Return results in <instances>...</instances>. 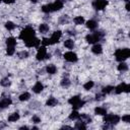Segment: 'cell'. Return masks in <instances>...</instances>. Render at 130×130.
Here are the masks:
<instances>
[{"label":"cell","mask_w":130,"mask_h":130,"mask_svg":"<svg viewBox=\"0 0 130 130\" xmlns=\"http://www.w3.org/2000/svg\"><path fill=\"white\" fill-rule=\"evenodd\" d=\"M61 37H62V32H61V30H56V31H54V32L52 34L51 38H50L51 45L56 44V43H59V40L61 39Z\"/></svg>","instance_id":"obj_11"},{"label":"cell","mask_w":130,"mask_h":130,"mask_svg":"<svg viewBox=\"0 0 130 130\" xmlns=\"http://www.w3.org/2000/svg\"><path fill=\"white\" fill-rule=\"evenodd\" d=\"M14 52H15L14 47H7V49H6V54H7L8 56H12V55L14 54Z\"/></svg>","instance_id":"obj_39"},{"label":"cell","mask_w":130,"mask_h":130,"mask_svg":"<svg viewBox=\"0 0 130 130\" xmlns=\"http://www.w3.org/2000/svg\"><path fill=\"white\" fill-rule=\"evenodd\" d=\"M126 9H127V10H129V9H130V8H129V4H128V3L126 4Z\"/></svg>","instance_id":"obj_46"},{"label":"cell","mask_w":130,"mask_h":130,"mask_svg":"<svg viewBox=\"0 0 130 130\" xmlns=\"http://www.w3.org/2000/svg\"><path fill=\"white\" fill-rule=\"evenodd\" d=\"M79 120H82V121L85 122V123H90V122H91V118H90L89 116H87L86 114H81V115L79 116Z\"/></svg>","instance_id":"obj_30"},{"label":"cell","mask_w":130,"mask_h":130,"mask_svg":"<svg viewBox=\"0 0 130 130\" xmlns=\"http://www.w3.org/2000/svg\"><path fill=\"white\" fill-rule=\"evenodd\" d=\"M42 11L45 12V13H51V12H54V11H53V7H52V3L43 5V6H42Z\"/></svg>","instance_id":"obj_20"},{"label":"cell","mask_w":130,"mask_h":130,"mask_svg":"<svg viewBox=\"0 0 130 130\" xmlns=\"http://www.w3.org/2000/svg\"><path fill=\"white\" fill-rule=\"evenodd\" d=\"M29 1H31V2H32V3H36V2H37V1H38V0H29Z\"/></svg>","instance_id":"obj_47"},{"label":"cell","mask_w":130,"mask_h":130,"mask_svg":"<svg viewBox=\"0 0 130 130\" xmlns=\"http://www.w3.org/2000/svg\"><path fill=\"white\" fill-rule=\"evenodd\" d=\"M104 122L110 126H114L120 122V117L118 115H114V114H109V115L106 114L104 117Z\"/></svg>","instance_id":"obj_5"},{"label":"cell","mask_w":130,"mask_h":130,"mask_svg":"<svg viewBox=\"0 0 130 130\" xmlns=\"http://www.w3.org/2000/svg\"><path fill=\"white\" fill-rule=\"evenodd\" d=\"M65 128H67V129H71L70 126H62V129H65Z\"/></svg>","instance_id":"obj_45"},{"label":"cell","mask_w":130,"mask_h":130,"mask_svg":"<svg viewBox=\"0 0 130 130\" xmlns=\"http://www.w3.org/2000/svg\"><path fill=\"white\" fill-rule=\"evenodd\" d=\"M68 103L72 106V108H73L74 110H77V109H79V108H82V107L84 106V104H85V102L82 101L79 95H73V96H71V98L68 100Z\"/></svg>","instance_id":"obj_4"},{"label":"cell","mask_w":130,"mask_h":130,"mask_svg":"<svg viewBox=\"0 0 130 130\" xmlns=\"http://www.w3.org/2000/svg\"><path fill=\"white\" fill-rule=\"evenodd\" d=\"M29 98H30V94H29V92H22L20 95H19V101H21V102H24V101H27V100H29Z\"/></svg>","instance_id":"obj_28"},{"label":"cell","mask_w":130,"mask_h":130,"mask_svg":"<svg viewBox=\"0 0 130 130\" xmlns=\"http://www.w3.org/2000/svg\"><path fill=\"white\" fill-rule=\"evenodd\" d=\"M67 1H70V0H67Z\"/></svg>","instance_id":"obj_49"},{"label":"cell","mask_w":130,"mask_h":130,"mask_svg":"<svg viewBox=\"0 0 130 130\" xmlns=\"http://www.w3.org/2000/svg\"><path fill=\"white\" fill-rule=\"evenodd\" d=\"M18 57L20 59H25V58L28 57V52L27 51H21V52L18 53Z\"/></svg>","instance_id":"obj_37"},{"label":"cell","mask_w":130,"mask_h":130,"mask_svg":"<svg viewBox=\"0 0 130 130\" xmlns=\"http://www.w3.org/2000/svg\"><path fill=\"white\" fill-rule=\"evenodd\" d=\"M52 7H53V11L61 10L63 8V2H62V0H56L54 3H52Z\"/></svg>","instance_id":"obj_13"},{"label":"cell","mask_w":130,"mask_h":130,"mask_svg":"<svg viewBox=\"0 0 130 130\" xmlns=\"http://www.w3.org/2000/svg\"><path fill=\"white\" fill-rule=\"evenodd\" d=\"M31 121H32V123L38 124V123H40V122H41V118H40V117H38V116H32Z\"/></svg>","instance_id":"obj_40"},{"label":"cell","mask_w":130,"mask_h":130,"mask_svg":"<svg viewBox=\"0 0 130 130\" xmlns=\"http://www.w3.org/2000/svg\"><path fill=\"white\" fill-rule=\"evenodd\" d=\"M93 85H94L93 81L89 80V81H87L86 83H84V84H83V87H84V89H86V90H89V89H91V88H92V86H93Z\"/></svg>","instance_id":"obj_34"},{"label":"cell","mask_w":130,"mask_h":130,"mask_svg":"<svg viewBox=\"0 0 130 130\" xmlns=\"http://www.w3.org/2000/svg\"><path fill=\"white\" fill-rule=\"evenodd\" d=\"M11 104H12V100H11V98H9V96L3 98V99L0 101V110H4V109L8 108Z\"/></svg>","instance_id":"obj_12"},{"label":"cell","mask_w":130,"mask_h":130,"mask_svg":"<svg viewBox=\"0 0 130 130\" xmlns=\"http://www.w3.org/2000/svg\"><path fill=\"white\" fill-rule=\"evenodd\" d=\"M86 26L87 28H89L90 30H94L96 27H98V22L93 19H90L88 21H86Z\"/></svg>","instance_id":"obj_16"},{"label":"cell","mask_w":130,"mask_h":130,"mask_svg":"<svg viewBox=\"0 0 130 130\" xmlns=\"http://www.w3.org/2000/svg\"><path fill=\"white\" fill-rule=\"evenodd\" d=\"M57 105H58V101H57V99H55L53 96L49 98L46 102V106H48V107H55Z\"/></svg>","instance_id":"obj_17"},{"label":"cell","mask_w":130,"mask_h":130,"mask_svg":"<svg viewBox=\"0 0 130 130\" xmlns=\"http://www.w3.org/2000/svg\"><path fill=\"white\" fill-rule=\"evenodd\" d=\"M105 37V32L103 31H94L90 35H87L85 37V40L88 44H95L99 41H101L103 38Z\"/></svg>","instance_id":"obj_2"},{"label":"cell","mask_w":130,"mask_h":130,"mask_svg":"<svg viewBox=\"0 0 130 130\" xmlns=\"http://www.w3.org/2000/svg\"><path fill=\"white\" fill-rule=\"evenodd\" d=\"M122 120L126 123H130V115H125L122 117Z\"/></svg>","instance_id":"obj_42"},{"label":"cell","mask_w":130,"mask_h":130,"mask_svg":"<svg viewBox=\"0 0 130 130\" xmlns=\"http://www.w3.org/2000/svg\"><path fill=\"white\" fill-rule=\"evenodd\" d=\"M1 1H2V0H0V2H1Z\"/></svg>","instance_id":"obj_50"},{"label":"cell","mask_w":130,"mask_h":130,"mask_svg":"<svg viewBox=\"0 0 130 130\" xmlns=\"http://www.w3.org/2000/svg\"><path fill=\"white\" fill-rule=\"evenodd\" d=\"M19 129L20 130H22V129H28V127L27 126H21V127H19Z\"/></svg>","instance_id":"obj_44"},{"label":"cell","mask_w":130,"mask_h":130,"mask_svg":"<svg viewBox=\"0 0 130 130\" xmlns=\"http://www.w3.org/2000/svg\"><path fill=\"white\" fill-rule=\"evenodd\" d=\"M64 46L67 48V49H73L74 48V42H73V40H66L65 42H64Z\"/></svg>","instance_id":"obj_29"},{"label":"cell","mask_w":130,"mask_h":130,"mask_svg":"<svg viewBox=\"0 0 130 130\" xmlns=\"http://www.w3.org/2000/svg\"><path fill=\"white\" fill-rule=\"evenodd\" d=\"M75 128L76 129H79V130H84V129H86V125H85V122H83L82 120H79L78 122H76V124H75Z\"/></svg>","instance_id":"obj_25"},{"label":"cell","mask_w":130,"mask_h":130,"mask_svg":"<svg viewBox=\"0 0 130 130\" xmlns=\"http://www.w3.org/2000/svg\"><path fill=\"white\" fill-rule=\"evenodd\" d=\"M46 71H47V73H49V74H55L56 71H57V68H56V66H55L54 64H49V65H47V67H46Z\"/></svg>","instance_id":"obj_18"},{"label":"cell","mask_w":130,"mask_h":130,"mask_svg":"<svg viewBox=\"0 0 130 130\" xmlns=\"http://www.w3.org/2000/svg\"><path fill=\"white\" fill-rule=\"evenodd\" d=\"M41 43H42V45L43 46H50L51 45V41H50V39L49 38H44L42 41H41Z\"/></svg>","instance_id":"obj_38"},{"label":"cell","mask_w":130,"mask_h":130,"mask_svg":"<svg viewBox=\"0 0 130 130\" xmlns=\"http://www.w3.org/2000/svg\"><path fill=\"white\" fill-rule=\"evenodd\" d=\"M73 21L75 24H82L84 22V18H83V16H76V17H74Z\"/></svg>","instance_id":"obj_32"},{"label":"cell","mask_w":130,"mask_h":130,"mask_svg":"<svg viewBox=\"0 0 130 130\" xmlns=\"http://www.w3.org/2000/svg\"><path fill=\"white\" fill-rule=\"evenodd\" d=\"M3 2H5L6 4H11V3H14L15 0H2Z\"/></svg>","instance_id":"obj_43"},{"label":"cell","mask_w":130,"mask_h":130,"mask_svg":"<svg viewBox=\"0 0 130 130\" xmlns=\"http://www.w3.org/2000/svg\"><path fill=\"white\" fill-rule=\"evenodd\" d=\"M130 56V50L128 48H123V49H117L115 51V58L119 62L125 61L127 58Z\"/></svg>","instance_id":"obj_1"},{"label":"cell","mask_w":130,"mask_h":130,"mask_svg":"<svg viewBox=\"0 0 130 130\" xmlns=\"http://www.w3.org/2000/svg\"><path fill=\"white\" fill-rule=\"evenodd\" d=\"M64 59H65L67 62H71V63H74V62H76V61L78 60L77 55H76L74 52H72V51L66 52V53L64 54Z\"/></svg>","instance_id":"obj_9"},{"label":"cell","mask_w":130,"mask_h":130,"mask_svg":"<svg viewBox=\"0 0 130 130\" xmlns=\"http://www.w3.org/2000/svg\"><path fill=\"white\" fill-rule=\"evenodd\" d=\"M91 52H92L93 54H95V55H100V54L103 53V48H102L101 45L95 44V45L92 46V48H91Z\"/></svg>","instance_id":"obj_15"},{"label":"cell","mask_w":130,"mask_h":130,"mask_svg":"<svg viewBox=\"0 0 130 130\" xmlns=\"http://www.w3.org/2000/svg\"><path fill=\"white\" fill-rule=\"evenodd\" d=\"M19 114L17 113V112H15V113H12V114H10L9 116H8V121L9 122H16L18 119H19Z\"/></svg>","instance_id":"obj_21"},{"label":"cell","mask_w":130,"mask_h":130,"mask_svg":"<svg viewBox=\"0 0 130 130\" xmlns=\"http://www.w3.org/2000/svg\"><path fill=\"white\" fill-rule=\"evenodd\" d=\"M43 89H44V85H43L40 81L36 82V84L32 86V91H34L35 93H40Z\"/></svg>","instance_id":"obj_14"},{"label":"cell","mask_w":130,"mask_h":130,"mask_svg":"<svg viewBox=\"0 0 130 130\" xmlns=\"http://www.w3.org/2000/svg\"><path fill=\"white\" fill-rule=\"evenodd\" d=\"M79 116H80V114L77 112V110H73L70 113V115H69V119L70 120H78L79 119Z\"/></svg>","instance_id":"obj_23"},{"label":"cell","mask_w":130,"mask_h":130,"mask_svg":"<svg viewBox=\"0 0 130 130\" xmlns=\"http://www.w3.org/2000/svg\"><path fill=\"white\" fill-rule=\"evenodd\" d=\"M10 80H9V78L8 77H5V78H3V79H1V81H0V84L2 85V86H4V87H7V86H9L10 85Z\"/></svg>","instance_id":"obj_31"},{"label":"cell","mask_w":130,"mask_h":130,"mask_svg":"<svg viewBox=\"0 0 130 130\" xmlns=\"http://www.w3.org/2000/svg\"><path fill=\"white\" fill-rule=\"evenodd\" d=\"M70 80L67 78V77H65V78H63L62 80H61V85L63 86V87H68L69 85H70Z\"/></svg>","instance_id":"obj_35"},{"label":"cell","mask_w":130,"mask_h":130,"mask_svg":"<svg viewBox=\"0 0 130 130\" xmlns=\"http://www.w3.org/2000/svg\"><path fill=\"white\" fill-rule=\"evenodd\" d=\"M113 90H114V86H112V85H107V86L103 87L102 92H103L104 94H108V93H111Z\"/></svg>","instance_id":"obj_27"},{"label":"cell","mask_w":130,"mask_h":130,"mask_svg":"<svg viewBox=\"0 0 130 130\" xmlns=\"http://www.w3.org/2000/svg\"><path fill=\"white\" fill-rule=\"evenodd\" d=\"M69 21V17L67 15H62L60 18H59V22L61 24H64V23H67Z\"/></svg>","instance_id":"obj_36"},{"label":"cell","mask_w":130,"mask_h":130,"mask_svg":"<svg viewBox=\"0 0 130 130\" xmlns=\"http://www.w3.org/2000/svg\"><path fill=\"white\" fill-rule=\"evenodd\" d=\"M114 89H115V93H117V94H120L122 92H129L130 85L125 82H122L119 85H117L116 87H114Z\"/></svg>","instance_id":"obj_6"},{"label":"cell","mask_w":130,"mask_h":130,"mask_svg":"<svg viewBox=\"0 0 130 130\" xmlns=\"http://www.w3.org/2000/svg\"><path fill=\"white\" fill-rule=\"evenodd\" d=\"M118 70L119 71H122V72H124V71H127L128 70V65L123 61V62H120V64L118 65Z\"/></svg>","instance_id":"obj_26"},{"label":"cell","mask_w":130,"mask_h":130,"mask_svg":"<svg viewBox=\"0 0 130 130\" xmlns=\"http://www.w3.org/2000/svg\"><path fill=\"white\" fill-rule=\"evenodd\" d=\"M94 114L95 115H100V116H105L107 114V110L103 107H96L94 109Z\"/></svg>","instance_id":"obj_19"},{"label":"cell","mask_w":130,"mask_h":130,"mask_svg":"<svg viewBox=\"0 0 130 130\" xmlns=\"http://www.w3.org/2000/svg\"><path fill=\"white\" fill-rule=\"evenodd\" d=\"M104 96H105V94L102 92V93H98L96 95H95V100L96 101H102V100H104Z\"/></svg>","instance_id":"obj_41"},{"label":"cell","mask_w":130,"mask_h":130,"mask_svg":"<svg viewBox=\"0 0 130 130\" xmlns=\"http://www.w3.org/2000/svg\"><path fill=\"white\" fill-rule=\"evenodd\" d=\"M24 44H25V46L28 47V48H31V47H39L40 44H41V41H40L38 38L34 37V38H31V39L25 41Z\"/></svg>","instance_id":"obj_10"},{"label":"cell","mask_w":130,"mask_h":130,"mask_svg":"<svg viewBox=\"0 0 130 130\" xmlns=\"http://www.w3.org/2000/svg\"><path fill=\"white\" fill-rule=\"evenodd\" d=\"M49 29H50V27H49V25L47 23H42L39 26V30H40L41 34H46V32L49 31Z\"/></svg>","instance_id":"obj_22"},{"label":"cell","mask_w":130,"mask_h":130,"mask_svg":"<svg viewBox=\"0 0 130 130\" xmlns=\"http://www.w3.org/2000/svg\"><path fill=\"white\" fill-rule=\"evenodd\" d=\"M124 1H126V2H128V0H124Z\"/></svg>","instance_id":"obj_48"},{"label":"cell","mask_w":130,"mask_h":130,"mask_svg":"<svg viewBox=\"0 0 130 130\" xmlns=\"http://www.w3.org/2000/svg\"><path fill=\"white\" fill-rule=\"evenodd\" d=\"M36 37V34H35V29L31 27V26H26L25 28H23L19 35V39H21L23 42L31 39Z\"/></svg>","instance_id":"obj_3"},{"label":"cell","mask_w":130,"mask_h":130,"mask_svg":"<svg viewBox=\"0 0 130 130\" xmlns=\"http://www.w3.org/2000/svg\"><path fill=\"white\" fill-rule=\"evenodd\" d=\"M108 5V0H94L92 2V7L95 10H104Z\"/></svg>","instance_id":"obj_8"},{"label":"cell","mask_w":130,"mask_h":130,"mask_svg":"<svg viewBox=\"0 0 130 130\" xmlns=\"http://www.w3.org/2000/svg\"><path fill=\"white\" fill-rule=\"evenodd\" d=\"M47 54H48V53H47V49H46L45 46L39 47L36 58H37L38 61H43V60H45V59L47 58Z\"/></svg>","instance_id":"obj_7"},{"label":"cell","mask_w":130,"mask_h":130,"mask_svg":"<svg viewBox=\"0 0 130 130\" xmlns=\"http://www.w3.org/2000/svg\"><path fill=\"white\" fill-rule=\"evenodd\" d=\"M5 27H6V29H8V30H12V29L15 28V24H14L12 21H6V22H5Z\"/></svg>","instance_id":"obj_33"},{"label":"cell","mask_w":130,"mask_h":130,"mask_svg":"<svg viewBox=\"0 0 130 130\" xmlns=\"http://www.w3.org/2000/svg\"><path fill=\"white\" fill-rule=\"evenodd\" d=\"M6 45H7V47H15V45H16V40H15L14 38L10 37V38L6 39Z\"/></svg>","instance_id":"obj_24"}]
</instances>
